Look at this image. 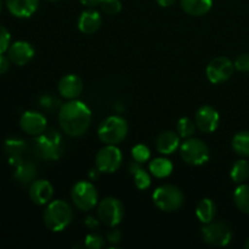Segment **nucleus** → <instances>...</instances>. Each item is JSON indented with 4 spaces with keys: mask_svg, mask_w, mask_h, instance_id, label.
Wrapping results in <instances>:
<instances>
[{
    "mask_svg": "<svg viewBox=\"0 0 249 249\" xmlns=\"http://www.w3.org/2000/svg\"><path fill=\"white\" fill-rule=\"evenodd\" d=\"M58 122L63 133L72 138H79L89 129L91 111L84 102L72 100L61 106L58 111Z\"/></svg>",
    "mask_w": 249,
    "mask_h": 249,
    "instance_id": "nucleus-1",
    "label": "nucleus"
},
{
    "mask_svg": "<svg viewBox=\"0 0 249 249\" xmlns=\"http://www.w3.org/2000/svg\"><path fill=\"white\" fill-rule=\"evenodd\" d=\"M156 148L162 155H172L180 148V136L174 131H163L156 140Z\"/></svg>",
    "mask_w": 249,
    "mask_h": 249,
    "instance_id": "nucleus-19",
    "label": "nucleus"
},
{
    "mask_svg": "<svg viewBox=\"0 0 249 249\" xmlns=\"http://www.w3.org/2000/svg\"><path fill=\"white\" fill-rule=\"evenodd\" d=\"M219 117L218 111L213 108L212 106H202L199 107L197 111L196 117H195V123H196L197 128L202 131V133H213L216 130L219 126Z\"/></svg>",
    "mask_w": 249,
    "mask_h": 249,
    "instance_id": "nucleus-12",
    "label": "nucleus"
},
{
    "mask_svg": "<svg viewBox=\"0 0 249 249\" xmlns=\"http://www.w3.org/2000/svg\"><path fill=\"white\" fill-rule=\"evenodd\" d=\"M202 237L212 247H225L232 238L230 226L221 221H211L202 228Z\"/></svg>",
    "mask_w": 249,
    "mask_h": 249,
    "instance_id": "nucleus-8",
    "label": "nucleus"
},
{
    "mask_svg": "<svg viewBox=\"0 0 249 249\" xmlns=\"http://www.w3.org/2000/svg\"><path fill=\"white\" fill-rule=\"evenodd\" d=\"M156 1H157V4L160 5V6L169 7V6H172V5L174 4L177 0H156Z\"/></svg>",
    "mask_w": 249,
    "mask_h": 249,
    "instance_id": "nucleus-41",
    "label": "nucleus"
},
{
    "mask_svg": "<svg viewBox=\"0 0 249 249\" xmlns=\"http://www.w3.org/2000/svg\"><path fill=\"white\" fill-rule=\"evenodd\" d=\"M71 197L78 209L83 212H89L95 208L99 201V195L97 190L91 182L89 181H79L73 186Z\"/></svg>",
    "mask_w": 249,
    "mask_h": 249,
    "instance_id": "nucleus-7",
    "label": "nucleus"
},
{
    "mask_svg": "<svg viewBox=\"0 0 249 249\" xmlns=\"http://www.w3.org/2000/svg\"><path fill=\"white\" fill-rule=\"evenodd\" d=\"M11 45V36L5 27L0 26V53H4Z\"/></svg>",
    "mask_w": 249,
    "mask_h": 249,
    "instance_id": "nucleus-34",
    "label": "nucleus"
},
{
    "mask_svg": "<svg viewBox=\"0 0 249 249\" xmlns=\"http://www.w3.org/2000/svg\"><path fill=\"white\" fill-rule=\"evenodd\" d=\"M155 206L163 212H175L184 204V194L174 185H162L152 195Z\"/></svg>",
    "mask_w": 249,
    "mask_h": 249,
    "instance_id": "nucleus-5",
    "label": "nucleus"
},
{
    "mask_svg": "<svg viewBox=\"0 0 249 249\" xmlns=\"http://www.w3.org/2000/svg\"><path fill=\"white\" fill-rule=\"evenodd\" d=\"M83 88H84V85H83L82 79L78 75L67 74L61 78L57 90L58 94L65 99L75 100L83 92Z\"/></svg>",
    "mask_w": 249,
    "mask_h": 249,
    "instance_id": "nucleus-16",
    "label": "nucleus"
},
{
    "mask_svg": "<svg viewBox=\"0 0 249 249\" xmlns=\"http://www.w3.org/2000/svg\"><path fill=\"white\" fill-rule=\"evenodd\" d=\"M97 216L102 224L108 228H116L124 218V207L114 197L104 198L97 206Z\"/></svg>",
    "mask_w": 249,
    "mask_h": 249,
    "instance_id": "nucleus-9",
    "label": "nucleus"
},
{
    "mask_svg": "<svg viewBox=\"0 0 249 249\" xmlns=\"http://www.w3.org/2000/svg\"><path fill=\"white\" fill-rule=\"evenodd\" d=\"M1 9H2V2L1 0H0V12H1Z\"/></svg>",
    "mask_w": 249,
    "mask_h": 249,
    "instance_id": "nucleus-43",
    "label": "nucleus"
},
{
    "mask_svg": "<svg viewBox=\"0 0 249 249\" xmlns=\"http://www.w3.org/2000/svg\"><path fill=\"white\" fill-rule=\"evenodd\" d=\"M106 238H107V242L111 243V245H118L122 240V235L118 230L113 229V230L108 231Z\"/></svg>",
    "mask_w": 249,
    "mask_h": 249,
    "instance_id": "nucleus-36",
    "label": "nucleus"
},
{
    "mask_svg": "<svg viewBox=\"0 0 249 249\" xmlns=\"http://www.w3.org/2000/svg\"><path fill=\"white\" fill-rule=\"evenodd\" d=\"M196 123L192 121L189 117H184V118H180L178 122L177 125V133L179 134L180 138L189 139L192 138L196 131Z\"/></svg>",
    "mask_w": 249,
    "mask_h": 249,
    "instance_id": "nucleus-29",
    "label": "nucleus"
},
{
    "mask_svg": "<svg viewBox=\"0 0 249 249\" xmlns=\"http://www.w3.org/2000/svg\"><path fill=\"white\" fill-rule=\"evenodd\" d=\"M53 196V187L48 180H34L29 186V197L32 202L38 206H44L51 202Z\"/></svg>",
    "mask_w": 249,
    "mask_h": 249,
    "instance_id": "nucleus-15",
    "label": "nucleus"
},
{
    "mask_svg": "<svg viewBox=\"0 0 249 249\" xmlns=\"http://www.w3.org/2000/svg\"><path fill=\"white\" fill-rule=\"evenodd\" d=\"M85 225H87V228L94 230V229H96L99 226V220L96 218H94V216H88L85 219Z\"/></svg>",
    "mask_w": 249,
    "mask_h": 249,
    "instance_id": "nucleus-38",
    "label": "nucleus"
},
{
    "mask_svg": "<svg viewBox=\"0 0 249 249\" xmlns=\"http://www.w3.org/2000/svg\"><path fill=\"white\" fill-rule=\"evenodd\" d=\"M231 179L237 184H242L249 178V163L246 160H236L231 168Z\"/></svg>",
    "mask_w": 249,
    "mask_h": 249,
    "instance_id": "nucleus-28",
    "label": "nucleus"
},
{
    "mask_svg": "<svg viewBox=\"0 0 249 249\" xmlns=\"http://www.w3.org/2000/svg\"><path fill=\"white\" fill-rule=\"evenodd\" d=\"M39 6V0H6L10 14L18 18L31 17Z\"/></svg>",
    "mask_w": 249,
    "mask_h": 249,
    "instance_id": "nucleus-18",
    "label": "nucleus"
},
{
    "mask_svg": "<svg viewBox=\"0 0 249 249\" xmlns=\"http://www.w3.org/2000/svg\"><path fill=\"white\" fill-rule=\"evenodd\" d=\"M102 0H80V2H82L83 5L89 7H94L96 6V5H100V2Z\"/></svg>",
    "mask_w": 249,
    "mask_h": 249,
    "instance_id": "nucleus-39",
    "label": "nucleus"
},
{
    "mask_svg": "<svg viewBox=\"0 0 249 249\" xmlns=\"http://www.w3.org/2000/svg\"><path fill=\"white\" fill-rule=\"evenodd\" d=\"M129 172L133 175L135 186L139 190H147L151 186V177L142 168L141 163L133 160L129 163Z\"/></svg>",
    "mask_w": 249,
    "mask_h": 249,
    "instance_id": "nucleus-23",
    "label": "nucleus"
},
{
    "mask_svg": "<svg viewBox=\"0 0 249 249\" xmlns=\"http://www.w3.org/2000/svg\"><path fill=\"white\" fill-rule=\"evenodd\" d=\"M44 224L53 232H61L71 224L73 219L72 208L67 202L55 199L48 203L44 211Z\"/></svg>",
    "mask_w": 249,
    "mask_h": 249,
    "instance_id": "nucleus-2",
    "label": "nucleus"
},
{
    "mask_svg": "<svg viewBox=\"0 0 249 249\" xmlns=\"http://www.w3.org/2000/svg\"><path fill=\"white\" fill-rule=\"evenodd\" d=\"M10 62L11 61L9 60L7 56H5L4 53H0V74H4V73H6L9 71Z\"/></svg>",
    "mask_w": 249,
    "mask_h": 249,
    "instance_id": "nucleus-37",
    "label": "nucleus"
},
{
    "mask_svg": "<svg viewBox=\"0 0 249 249\" xmlns=\"http://www.w3.org/2000/svg\"><path fill=\"white\" fill-rule=\"evenodd\" d=\"M100 6H101V10L106 15H117L121 12L122 10V2L119 0H102L100 2Z\"/></svg>",
    "mask_w": 249,
    "mask_h": 249,
    "instance_id": "nucleus-31",
    "label": "nucleus"
},
{
    "mask_svg": "<svg viewBox=\"0 0 249 249\" xmlns=\"http://www.w3.org/2000/svg\"><path fill=\"white\" fill-rule=\"evenodd\" d=\"M19 126L26 134L36 138L46 130V118L36 111H27L21 116Z\"/></svg>",
    "mask_w": 249,
    "mask_h": 249,
    "instance_id": "nucleus-13",
    "label": "nucleus"
},
{
    "mask_svg": "<svg viewBox=\"0 0 249 249\" xmlns=\"http://www.w3.org/2000/svg\"><path fill=\"white\" fill-rule=\"evenodd\" d=\"M95 160L101 173H114L121 168L123 155L117 145H106L97 152Z\"/></svg>",
    "mask_w": 249,
    "mask_h": 249,
    "instance_id": "nucleus-10",
    "label": "nucleus"
},
{
    "mask_svg": "<svg viewBox=\"0 0 249 249\" xmlns=\"http://www.w3.org/2000/svg\"><path fill=\"white\" fill-rule=\"evenodd\" d=\"M131 156H133L134 160H136V162L142 164V163L147 162V160H150L151 151L146 145L139 143V145L134 146V147L131 148Z\"/></svg>",
    "mask_w": 249,
    "mask_h": 249,
    "instance_id": "nucleus-30",
    "label": "nucleus"
},
{
    "mask_svg": "<svg viewBox=\"0 0 249 249\" xmlns=\"http://www.w3.org/2000/svg\"><path fill=\"white\" fill-rule=\"evenodd\" d=\"M180 155L184 162L190 165H202L211 157L209 147L199 139L189 138L180 145Z\"/></svg>",
    "mask_w": 249,
    "mask_h": 249,
    "instance_id": "nucleus-6",
    "label": "nucleus"
},
{
    "mask_svg": "<svg viewBox=\"0 0 249 249\" xmlns=\"http://www.w3.org/2000/svg\"><path fill=\"white\" fill-rule=\"evenodd\" d=\"M100 174H101V172H100V169L97 167H95V168H92L91 170H90V173H89V178L91 180H96V179H99V177H100Z\"/></svg>",
    "mask_w": 249,
    "mask_h": 249,
    "instance_id": "nucleus-40",
    "label": "nucleus"
},
{
    "mask_svg": "<svg viewBox=\"0 0 249 249\" xmlns=\"http://www.w3.org/2000/svg\"><path fill=\"white\" fill-rule=\"evenodd\" d=\"M102 24V17L96 10H85L78 18V28L84 34H94Z\"/></svg>",
    "mask_w": 249,
    "mask_h": 249,
    "instance_id": "nucleus-17",
    "label": "nucleus"
},
{
    "mask_svg": "<svg viewBox=\"0 0 249 249\" xmlns=\"http://www.w3.org/2000/svg\"><path fill=\"white\" fill-rule=\"evenodd\" d=\"M36 167L33 163L22 162L16 165V170L14 173V178L18 184L28 185L36 180Z\"/></svg>",
    "mask_w": 249,
    "mask_h": 249,
    "instance_id": "nucleus-22",
    "label": "nucleus"
},
{
    "mask_svg": "<svg viewBox=\"0 0 249 249\" xmlns=\"http://www.w3.org/2000/svg\"><path fill=\"white\" fill-rule=\"evenodd\" d=\"M34 152L45 160H56L62 156L63 143L60 134L55 130L44 131L34 140Z\"/></svg>",
    "mask_w": 249,
    "mask_h": 249,
    "instance_id": "nucleus-4",
    "label": "nucleus"
},
{
    "mask_svg": "<svg viewBox=\"0 0 249 249\" xmlns=\"http://www.w3.org/2000/svg\"><path fill=\"white\" fill-rule=\"evenodd\" d=\"M233 202L242 213L249 214V185L241 184L233 192Z\"/></svg>",
    "mask_w": 249,
    "mask_h": 249,
    "instance_id": "nucleus-26",
    "label": "nucleus"
},
{
    "mask_svg": "<svg viewBox=\"0 0 249 249\" xmlns=\"http://www.w3.org/2000/svg\"><path fill=\"white\" fill-rule=\"evenodd\" d=\"M48 1H60V0H48Z\"/></svg>",
    "mask_w": 249,
    "mask_h": 249,
    "instance_id": "nucleus-44",
    "label": "nucleus"
},
{
    "mask_svg": "<svg viewBox=\"0 0 249 249\" xmlns=\"http://www.w3.org/2000/svg\"><path fill=\"white\" fill-rule=\"evenodd\" d=\"M7 57L16 66H24L34 57V49L28 41H15L7 49Z\"/></svg>",
    "mask_w": 249,
    "mask_h": 249,
    "instance_id": "nucleus-14",
    "label": "nucleus"
},
{
    "mask_svg": "<svg viewBox=\"0 0 249 249\" xmlns=\"http://www.w3.org/2000/svg\"><path fill=\"white\" fill-rule=\"evenodd\" d=\"M245 248L246 249H249V238L247 241H246V243H245Z\"/></svg>",
    "mask_w": 249,
    "mask_h": 249,
    "instance_id": "nucleus-42",
    "label": "nucleus"
},
{
    "mask_svg": "<svg viewBox=\"0 0 249 249\" xmlns=\"http://www.w3.org/2000/svg\"><path fill=\"white\" fill-rule=\"evenodd\" d=\"M40 106L46 111L53 112L60 106V100L51 96V95H44V96L40 97Z\"/></svg>",
    "mask_w": 249,
    "mask_h": 249,
    "instance_id": "nucleus-33",
    "label": "nucleus"
},
{
    "mask_svg": "<svg viewBox=\"0 0 249 249\" xmlns=\"http://www.w3.org/2000/svg\"><path fill=\"white\" fill-rule=\"evenodd\" d=\"M128 135V123L123 117L109 116L100 123L97 136L105 145H118Z\"/></svg>",
    "mask_w": 249,
    "mask_h": 249,
    "instance_id": "nucleus-3",
    "label": "nucleus"
},
{
    "mask_svg": "<svg viewBox=\"0 0 249 249\" xmlns=\"http://www.w3.org/2000/svg\"><path fill=\"white\" fill-rule=\"evenodd\" d=\"M216 214L215 203L211 198H203L198 202L196 207V215L198 220L203 224H208L214 220Z\"/></svg>",
    "mask_w": 249,
    "mask_h": 249,
    "instance_id": "nucleus-24",
    "label": "nucleus"
},
{
    "mask_svg": "<svg viewBox=\"0 0 249 249\" xmlns=\"http://www.w3.org/2000/svg\"><path fill=\"white\" fill-rule=\"evenodd\" d=\"M148 169L153 177L158 178V179H164L172 174L173 163L168 158L158 157L151 160L148 164Z\"/></svg>",
    "mask_w": 249,
    "mask_h": 249,
    "instance_id": "nucleus-25",
    "label": "nucleus"
},
{
    "mask_svg": "<svg viewBox=\"0 0 249 249\" xmlns=\"http://www.w3.org/2000/svg\"><path fill=\"white\" fill-rule=\"evenodd\" d=\"M85 246L90 249H101L105 247V238L96 232H91L85 237Z\"/></svg>",
    "mask_w": 249,
    "mask_h": 249,
    "instance_id": "nucleus-32",
    "label": "nucleus"
},
{
    "mask_svg": "<svg viewBox=\"0 0 249 249\" xmlns=\"http://www.w3.org/2000/svg\"><path fill=\"white\" fill-rule=\"evenodd\" d=\"M235 71V66L225 56L213 58L207 66V78L213 84H220L230 79Z\"/></svg>",
    "mask_w": 249,
    "mask_h": 249,
    "instance_id": "nucleus-11",
    "label": "nucleus"
},
{
    "mask_svg": "<svg viewBox=\"0 0 249 249\" xmlns=\"http://www.w3.org/2000/svg\"><path fill=\"white\" fill-rule=\"evenodd\" d=\"M233 66L240 72H249V53L238 55L233 62Z\"/></svg>",
    "mask_w": 249,
    "mask_h": 249,
    "instance_id": "nucleus-35",
    "label": "nucleus"
},
{
    "mask_svg": "<svg viewBox=\"0 0 249 249\" xmlns=\"http://www.w3.org/2000/svg\"><path fill=\"white\" fill-rule=\"evenodd\" d=\"M232 148L238 156L249 157V131H240L233 136Z\"/></svg>",
    "mask_w": 249,
    "mask_h": 249,
    "instance_id": "nucleus-27",
    "label": "nucleus"
},
{
    "mask_svg": "<svg viewBox=\"0 0 249 249\" xmlns=\"http://www.w3.org/2000/svg\"><path fill=\"white\" fill-rule=\"evenodd\" d=\"M27 151V145L23 140L19 139H11L5 142V153L9 157L10 163L12 165H18L23 162V155Z\"/></svg>",
    "mask_w": 249,
    "mask_h": 249,
    "instance_id": "nucleus-20",
    "label": "nucleus"
},
{
    "mask_svg": "<svg viewBox=\"0 0 249 249\" xmlns=\"http://www.w3.org/2000/svg\"><path fill=\"white\" fill-rule=\"evenodd\" d=\"M181 9L191 16H203L211 11L213 0H180Z\"/></svg>",
    "mask_w": 249,
    "mask_h": 249,
    "instance_id": "nucleus-21",
    "label": "nucleus"
}]
</instances>
